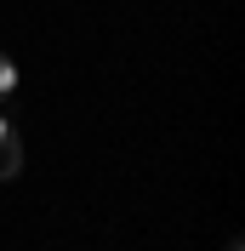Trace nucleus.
<instances>
[{"mask_svg": "<svg viewBox=\"0 0 245 251\" xmlns=\"http://www.w3.org/2000/svg\"><path fill=\"white\" fill-rule=\"evenodd\" d=\"M17 172H23V143H17V131H6L0 137V183H12Z\"/></svg>", "mask_w": 245, "mask_h": 251, "instance_id": "f257e3e1", "label": "nucleus"}, {"mask_svg": "<svg viewBox=\"0 0 245 251\" xmlns=\"http://www.w3.org/2000/svg\"><path fill=\"white\" fill-rule=\"evenodd\" d=\"M12 86H17V63H12V57H6V51H0V97L12 92Z\"/></svg>", "mask_w": 245, "mask_h": 251, "instance_id": "f03ea898", "label": "nucleus"}, {"mask_svg": "<svg viewBox=\"0 0 245 251\" xmlns=\"http://www.w3.org/2000/svg\"><path fill=\"white\" fill-rule=\"evenodd\" d=\"M6 131H12V126H6V120H0V137H6Z\"/></svg>", "mask_w": 245, "mask_h": 251, "instance_id": "7ed1b4c3", "label": "nucleus"}]
</instances>
